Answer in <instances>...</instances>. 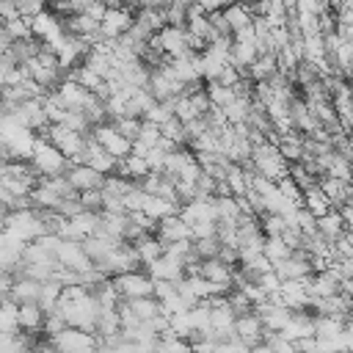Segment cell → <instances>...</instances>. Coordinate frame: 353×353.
<instances>
[{"label": "cell", "mask_w": 353, "mask_h": 353, "mask_svg": "<svg viewBox=\"0 0 353 353\" xmlns=\"http://www.w3.org/2000/svg\"><path fill=\"white\" fill-rule=\"evenodd\" d=\"M3 229L22 240V243H33L39 240L41 234H47V226H44V215L33 207H17V210H8L6 218H3Z\"/></svg>", "instance_id": "1"}, {"label": "cell", "mask_w": 353, "mask_h": 353, "mask_svg": "<svg viewBox=\"0 0 353 353\" xmlns=\"http://www.w3.org/2000/svg\"><path fill=\"white\" fill-rule=\"evenodd\" d=\"M248 168H251L254 174L270 179V182H281V179L287 176V171H290V163L281 157V152H279L276 143L262 141V143H256V146L251 149Z\"/></svg>", "instance_id": "2"}, {"label": "cell", "mask_w": 353, "mask_h": 353, "mask_svg": "<svg viewBox=\"0 0 353 353\" xmlns=\"http://www.w3.org/2000/svg\"><path fill=\"white\" fill-rule=\"evenodd\" d=\"M30 168L36 171L39 179H47V176H63L66 168L72 165L47 138L36 135V143H33V152H30Z\"/></svg>", "instance_id": "3"}, {"label": "cell", "mask_w": 353, "mask_h": 353, "mask_svg": "<svg viewBox=\"0 0 353 353\" xmlns=\"http://www.w3.org/2000/svg\"><path fill=\"white\" fill-rule=\"evenodd\" d=\"M22 66L28 69V77H30L39 88H44V91H52V88L61 83V66H58L55 55H52L44 44H41V50H39L30 61H25Z\"/></svg>", "instance_id": "4"}, {"label": "cell", "mask_w": 353, "mask_h": 353, "mask_svg": "<svg viewBox=\"0 0 353 353\" xmlns=\"http://www.w3.org/2000/svg\"><path fill=\"white\" fill-rule=\"evenodd\" d=\"M47 141L74 165V163H83V152H85V143H88V135H83V132H74V130H69V127H63V124H50L47 130ZM41 132V135H44Z\"/></svg>", "instance_id": "5"}, {"label": "cell", "mask_w": 353, "mask_h": 353, "mask_svg": "<svg viewBox=\"0 0 353 353\" xmlns=\"http://www.w3.org/2000/svg\"><path fill=\"white\" fill-rule=\"evenodd\" d=\"M50 342L58 353H99V336L94 331H80L72 325H66Z\"/></svg>", "instance_id": "6"}, {"label": "cell", "mask_w": 353, "mask_h": 353, "mask_svg": "<svg viewBox=\"0 0 353 353\" xmlns=\"http://www.w3.org/2000/svg\"><path fill=\"white\" fill-rule=\"evenodd\" d=\"M91 138L116 160H124L132 154V141L124 138L121 132H116V127L110 121H102V124H94L91 127Z\"/></svg>", "instance_id": "7"}, {"label": "cell", "mask_w": 353, "mask_h": 353, "mask_svg": "<svg viewBox=\"0 0 353 353\" xmlns=\"http://www.w3.org/2000/svg\"><path fill=\"white\" fill-rule=\"evenodd\" d=\"M119 298L121 301H132V298H149L154 292V281L149 279V273L143 270H130V273H121L116 279H110Z\"/></svg>", "instance_id": "8"}, {"label": "cell", "mask_w": 353, "mask_h": 353, "mask_svg": "<svg viewBox=\"0 0 353 353\" xmlns=\"http://www.w3.org/2000/svg\"><path fill=\"white\" fill-rule=\"evenodd\" d=\"M97 268L108 276V279H116L121 273H130V270H138V259H135V251L130 243H119L102 262H97Z\"/></svg>", "instance_id": "9"}, {"label": "cell", "mask_w": 353, "mask_h": 353, "mask_svg": "<svg viewBox=\"0 0 353 353\" xmlns=\"http://www.w3.org/2000/svg\"><path fill=\"white\" fill-rule=\"evenodd\" d=\"M55 262H58V268H66L74 273H88L94 268L88 254L83 251V243H74V240H61L55 245Z\"/></svg>", "instance_id": "10"}, {"label": "cell", "mask_w": 353, "mask_h": 353, "mask_svg": "<svg viewBox=\"0 0 353 353\" xmlns=\"http://www.w3.org/2000/svg\"><path fill=\"white\" fill-rule=\"evenodd\" d=\"M52 94L58 97V102H61L66 110H80V113H85V108L97 99V94L85 91L83 85H77V83H72V80H61V83L52 88Z\"/></svg>", "instance_id": "11"}, {"label": "cell", "mask_w": 353, "mask_h": 353, "mask_svg": "<svg viewBox=\"0 0 353 353\" xmlns=\"http://www.w3.org/2000/svg\"><path fill=\"white\" fill-rule=\"evenodd\" d=\"M273 270H276V276L281 279V281H301V279H309L314 270H312V259H309V254L301 248V251H292L287 259H281V262H276L273 265Z\"/></svg>", "instance_id": "12"}, {"label": "cell", "mask_w": 353, "mask_h": 353, "mask_svg": "<svg viewBox=\"0 0 353 353\" xmlns=\"http://www.w3.org/2000/svg\"><path fill=\"white\" fill-rule=\"evenodd\" d=\"M234 339H240L248 350L265 342V325H262V320H259L256 312L237 314V320H234Z\"/></svg>", "instance_id": "13"}, {"label": "cell", "mask_w": 353, "mask_h": 353, "mask_svg": "<svg viewBox=\"0 0 353 353\" xmlns=\"http://www.w3.org/2000/svg\"><path fill=\"white\" fill-rule=\"evenodd\" d=\"M130 28H132L130 6H124V8H108L105 17H102V22H99V36L108 39V41H116V39H121Z\"/></svg>", "instance_id": "14"}, {"label": "cell", "mask_w": 353, "mask_h": 353, "mask_svg": "<svg viewBox=\"0 0 353 353\" xmlns=\"http://www.w3.org/2000/svg\"><path fill=\"white\" fill-rule=\"evenodd\" d=\"M30 33H33V39H39L47 47L55 39H61L66 30H63V22L52 11H39L36 17H30Z\"/></svg>", "instance_id": "15"}, {"label": "cell", "mask_w": 353, "mask_h": 353, "mask_svg": "<svg viewBox=\"0 0 353 353\" xmlns=\"http://www.w3.org/2000/svg\"><path fill=\"white\" fill-rule=\"evenodd\" d=\"M221 14H223V19H226V25H229L232 39H240V36H251V33H254V30H251L254 14H251V6H248V3H232V6H226Z\"/></svg>", "instance_id": "16"}, {"label": "cell", "mask_w": 353, "mask_h": 353, "mask_svg": "<svg viewBox=\"0 0 353 353\" xmlns=\"http://www.w3.org/2000/svg\"><path fill=\"white\" fill-rule=\"evenodd\" d=\"M63 176H66V182L72 185V190H74V193L99 190V188H102V182H105V176H102V174H97L94 168H88L85 163H74V165H69Z\"/></svg>", "instance_id": "17"}, {"label": "cell", "mask_w": 353, "mask_h": 353, "mask_svg": "<svg viewBox=\"0 0 353 353\" xmlns=\"http://www.w3.org/2000/svg\"><path fill=\"white\" fill-rule=\"evenodd\" d=\"M149 279L152 281H171V284H179L185 279V265L176 259V256H168V254H160L149 268H146Z\"/></svg>", "instance_id": "18"}, {"label": "cell", "mask_w": 353, "mask_h": 353, "mask_svg": "<svg viewBox=\"0 0 353 353\" xmlns=\"http://www.w3.org/2000/svg\"><path fill=\"white\" fill-rule=\"evenodd\" d=\"M163 245H171V243H182V240H193V234H190V226L179 218V215H168V218H163L157 226H154V232H152Z\"/></svg>", "instance_id": "19"}, {"label": "cell", "mask_w": 353, "mask_h": 353, "mask_svg": "<svg viewBox=\"0 0 353 353\" xmlns=\"http://www.w3.org/2000/svg\"><path fill=\"white\" fill-rule=\"evenodd\" d=\"M83 163L88 165V168H94L97 174H102V176H110L113 171H116V157H110L91 135H88V143H85V152H83Z\"/></svg>", "instance_id": "20"}, {"label": "cell", "mask_w": 353, "mask_h": 353, "mask_svg": "<svg viewBox=\"0 0 353 353\" xmlns=\"http://www.w3.org/2000/svg\"><path fill=\"white\" fill-rule=\"evenodd\" d=\"M179 207H182V204H176V201H168V199L143 193V201H141V210H138V212H143L149 221L160 223V221L168 218V215H179Z\"/></svg>", "instance_id": "21"}, {"label": "cell", "mask_w": 353, "mask_h": 353, "mask_svg": "<svg viewBox=\"0 0 353 353\" xmlns=\"http://www.w3.org/2000/svg\"><path fill=\"white\" fill-rule=\"evenodd\" d=\"M199 276H204L207 281H212V284H218L223 290H232L234 287V268L223 265L221 259H201Z\"/></svg>", "instance_id": "22"}, {"label": "cell", "mask_w": 353, "mask_h": 353, "mask_svg": "<svg viewBox=\"0 0 353 353\" xmlns=\"http://www.w3.org/2000/svg\"><path fill=\"white\" fill-rule=\"evenodd\" d=\"M317 185H320V190L325 193V199L331 201L334 210H342L347 204L350 193H353V182H342V179H334V176H320Z\"/></svg>", "instance_id": "23"}, {"label": "cell", "mask_w": 353, "mask_h": 353, "mask_svg": "<svg viewBox=\"0 0 353 353\" xmlns=\"http://www.w3.org/2000/svg\"><path fill=\"white\" fill-rule=\"evenodd\" d=\"M44 309L39 303H22L17 309V323H19V331L33 336V334H41V325H44Z\"/></svg>", "instance_id": "24"}, {"label": "cell", "mask_w": 353, "mask_h": 353, "mask_svg": "<svg viewBox=\"0 0 353 353\" xmlns=\"http://www.w3.org/2000/svg\"><path fill=\"white\" fill-rule=\"evenodd\" d=\"M130 245H132V251H135L138 265H146V268H149V265H152V262H154V259L163 254V243H160V240H157L152 232L141 234V237H138V240H132Z\"/></svg>", "instance_id": "25"}, {"label": "cell", "mask_w": 353, "mask_h": 353, "mask_svg": "<svg viewBox=\"0 0 353 353\" xmlns=\"http://www.w3.org/2000/svg\"><path fill=\"white\" fill-rule=\"evenodd\" d=\"M39 287H41V281H33V279H28V276H14L8 301H14L17 306H22V303H36V301H39Z\"/></svg>", "instance_id": "26"}, {"label": "cell", "mask_w": 353, "mask_h": 353, "mask_svg": "<svg viewBox=\"0 0 353 353\" xmlns=\"http://www.w3.org/2000/svg\"><path fill=\"white\" fill-rule=\"evenodd\" d=\"M273 74H279L276 52H259L256 61L248 66V80H254V83H265V80H270Z\"/></svg>", "instance_id": "27"}, {"label": "cell", "mask_w": 353, "mask_h": 353, "mask_svg": "<svg viewBox=\"0 0 353 353\" xmlns=\"http://www.w3.org/2000/svg\"><path fill=\"white\" fill-rule=\"evenodd\" d=\"M312 218H323L325 212H331V201L325 199V193L320 190V185H312L309 190H303V204H301Z\"/></svg>", "instance_id": "28"}, {"label": "cell", "mask_w": 353, "mask_h": 353, "mask_svg": "<svg viewBox=\"0 0 353 353\" xmlns=\"http://www.w3.org/2000/svg\"><path fill=\"white\" fill-rule=\"evenodd\" d=\"M314 226H317V234L325 237L328 243H334V240H339L345 234V223H342V215L336 210L325 212L323 218H314Z\"/></svg>", "instance_id": "29"}, {"label": "cell", "mask_w": 353, "mask_h": 353, "mask_svg": "<svg viewBox=\"0 0 353 353\" xmlns=\"http://www.w3.org/2000/svg\"><path fill=\"white\" fill-rule=\"evenodd\" d=\"M248 171L243 168V165H237V163H229V168H226V174H223V182H226V188H229V196H245L248 193Z\"/></svg>", "instance_id": "30"}, {"label": "cell", "mask_w": 353, "mask_h": 353, "mask_svg": "<svg viewBox=\"0 0 353 353\" xmlns=\"http://www.w3.org/2000/svg\"><path fill=\"white\" fill-rule=\"evenodd\" d=\"M33 342L22 331H0V353H30Z\"/></svg>", "instance_id": "31"}, {"label": "cell", "mask_w": 353, "mask_h": 353, "mask_svg": "<svg viewBox=\"0 0 353 353\" xmlns=\"http://www.w3.org/2000/svg\"><path fill=\"white\" fill-rule=\"evenodd\" d=\"M124 303H127V309H130L141 323H143V320H154L157 314H163L154 295H149V298H132V301H124Z\"/></svg>", "instance_id": "32"}, {"label": "cell", "mask_w": 353, "mask_h": 353, "mask_svg": "<svg viewBox=\"0 0 353 353\" xmlns=\"http://www.w3.org/2000/svg\"><path fill=\"white\" fill-rule=\"evenodd\" d=\"M61 292H63V287L55 281V279H50V281H41V287H39V306L44 309V312H52L55 306H58V301H61Z\"/></svg>", "instance_id": "33"}, {"label": "cell", "mask_w": 353, "mask_h": 353, "mask_svg": "<svg viewBox=\"0 0 353 353\" xmlns=\"http://www.w3.org/2000/svg\"><path fill=\"white\" fill-rule=\"evenodd\" d=\"M3 30H6V36H8L11 41H22V39H30V36H33L28 17H14V19L3 22Z\"/></svg>", "instance_id": "34"}, {"label": "cell", "mask_w": 353, "mask_h": 353, "mask_svg": "<svg viewBox=\"0 0 353 353\" xmlns=\"http://www.w3.org/2000/svg\"><path fill=\"white\" fill-rule=\"evenodd\" d=\"M262 254L270 259V265H276V262L287 259L292 251L287 248V243H284L281 237H265V243H262Z\"/></svg>", "instance_id": "35"}, {"label": "cell", "mask_w": 353, "mask_h": 353, "mask_svg": "<svg viewBox=\"0 0 353 353\" xmlns=\"http://www.w3.org/2000/svg\"><path fill=\"white\" fill-rule=\"evenodd\" d=\"M17 303L8 301V298H0V331H19V323H17Z\"/></svg>", "instance_id": "36"}, {"label": "cell", "mask_w": 353, "mask_h": 353, "mask_svg": "<svg viewBox=\"0 0 353 353\" xmlns=\"http://www.w3.org/2000/svg\"><path fill=\"white\" fill-rule=\"evenodd\" d=\"M207 97H210V102H212V108H226L237 94H234V88H226V85H221V83H210L207 88Z\"/></svg>", "instance_id": "37"}, {"label": "cell", "mask_w": 353, "mask_h": 353, "mask_svg": "<svg viewBox=\"0 0 353 353\" xmlns=\"http://www.w3.org/2000/svg\"><path fill=\"white\" fill-rule=\"evenodd\" d=\"M160 135L165 138V141H171V143H185L188 138H185V124L176 119V116H171L165 124H160Z\"/></svg>", "instance_id": "38"}, {"label": "cell", "mask_w": 353, "mask_h": 353, "mask_svg": "<svg viewBox=\"0 0 353 353\" xmlns=\"http://www.w3.org/2000/svg\"><path fill=\"white\" fill-rule=\"evenodd\" d=\"M163 14H165V25L185 28V22H188V6H185L182 0H171V3L163 8Z\"/></svg>", "instance_id": "39"}, {"label": "cell", "mask_w": 353, "mask_h": 353, "mask_svg": "<svg viewBox=\"0 0 353 353\" xmlns=\"http://www.w3.org/2000/svg\"><path fill=\"white\" fill-rule=\"evenodd\" d=\"M193 251L199 259H215L221 251V240L218 237H204V240H193Z\"/></svg>", "instance_id": "40"}, {"label": "cell", "mask_w": 353, "mask_h": 353, "mask_svg": "<svg viewBox=\"0 0 353 353\" xmlns=\"http://www.w3.org/2000/svg\"><path fill=\"white\" fill-rule=\"evenodd\" d=\"M110 124H113V127H116V132H121L124 138H130V141H135V138H138L141 119H132V116H119V119H113Z\"/></svg>", "instance_id": "41"}, {"label": "cell", "mask_w": 353, "mask_h": 353, "mask_svg": "<svg viewBox=\"0 0 353 353\" xmlns=\"http://www.w3.org/2000/svg\"><path fill=\"white\" fill-rule=\"evenodd\" d=\"M135 141L143 143L146 149H152V146L160 141V127L152 124V121H143V119H141V130H138V138H135Z\"/></svg>", "instance_id": "42"}, {"label": "cell", "mask_w": 353, "mask_h": 353, "mask_svg": "<svg viewBox=\"0 0 353 353\" xmlns=\"http://www.w3.org/2000/svg\"><path fill=\"white\" fill-rule=\"evenodd\" d=\"M63 328H66V320L61 317V312H55V309H52V312H47V314H44V325H41V331H44V336H47V339H52V336H55V334H61Z\"/></svg>", "instance_id": "43"}, {"label": "cell", "mask_w": 353, "mask_h": 353, "mask_svg": "<svg viewBox=\"0 0 353 353\" xmlns=\"http://www.w3.org/2000/svg\"><path fill=\"white\" fill-rule=\"evenodd\" d=\"M256 287L270 298V295H276V292L281 290V279L276 276V270H268V273H262V276L256 279Z\"/></svg>", "instance_id": "44"}, {"label": "cell", "mask_w": 353, "mask_h": 353, "mask_svg": "<svg viewBox=\"0 0 353 353\" xmlns=\"http://www.w3.org/2000/svg\"><path fill=\"white\" fill-rule=\"evenodd\" d=\"M265 345H268L273 353H298V350H295V342L284 339L281 334H268V336H265Z\"/></svg>", "instance_id": "45"}, {"label": "cell", "mask_w": 353, "mask_h": 353, "mask_svg": "<svg viewBox=\"0 0 353 353\" xmlns=\"http://www.w3.org/2000/svg\"><path fill=\"white\" fill-rule=\"evenodd\" d=\"M102 188L99 190H85V193H80V204H83V210H88V212H102Z\"/></svg>", "instance_id": "46"}, {"label": "cell", "mask_w": 353, "mask_h": 353, "mask_svg": "<svg viewBox=\"0 0 353 353\" xmlns=\"http://www.w3.org/2000/svg\"><path fill=\"white\" fill-rule=\"evenodd\" d=\"M105 11H108L105 0H88V3H85V8H83V14H85L88 19H94V22H102Z\"/></svg>", "instance_id": "47"}, {"label": "cell", "mask_w": 353, "mask_h": 353, "mask_svg": "<svg viewBox=\"0 0 353 353\" xmlns=\"http://www.w3.org/2000/svg\"><path fill=\"white\" fill-rule=\"evenodd\" d=\"M11 284H14V273L11 270H0V298H8Z\"/></svg>", "instance_id": "48"}, {"label": "cell", "mask_w": 353, "mask_h": 353, "mask_svg": "<svg viewBox=\"0 0 353 353\" xmlns=\"http://www.w3.org/2000/svg\"><path fill=\"white\" fill-rule=\"evenodd\" d=\"M30 353H58V350L52 347V342H50V339H44V342H36V345L30 347Z\"/></svg>", "instance_id": "49"}, {"label": "cell", "mask_w": 353, "mask_h": 353, "mask_svg": "<svg viewBox=\"0 0 353 353\" xmlns=\"http://www.w3.org/2000/svg\"><path fill=\"white\" fill-rule=\"evenodd\" d=\"M342 3H345V0H325V6H328L331 11H336V8H342Z\"/></svg>", "instance_id": "50"}, {"label": "cell", "mask_w": 353, "mask_h": 353, "mask_svg": "<svg viewBox=\"0 0 353 353\" xmlns=\"http://www.w3.org/2000/svg\"><path fill=\"white\" fill-rule=\"evenodd\" d=\"M347 143L353 146V130H347Z\"/></svg>", "instance_id": "51"}, {"label": "cell", "mask_w": 353, "mask_h": 353, "mask_svg": "<svg viewBox=\"0 0 353 353\" xmlns=\"http://www.w3.org/2000/svg\"><path fill=\"white\" fill-rule=\"evenodd\" d=\"M347 207H350V210H353V193H350V199H347Z\"/></svg>", "instance_id": "52"}, {"label": "cell", "mask_w": 353, "mask_h": 353, "mask_svg": "<svg viewBox=\"0 0 353 353\" xmlns=\"http://www.w3.org/2000/svg\"><path fill=\"white\" fill-rule=\"evenodd\" d=\"M3 218H6V212H0V229H3Z\"/></svg>", "instance_id": "53"}, {"label": "cell", "mask_w": 353, "mask_h": 353, "mask_svg": "<svg viewBox=\"0 0 353 353\" xmlns=\"http://www.w3.org/2000/svg\"><path fill=\"white\" fill-rule=\"evenodd\" d=\"M232 3H248V0H232Z\"/></svg>", "instance_id": "54"}, {"label": "cell", "mask_w": 353, "mask_h": 353, "mask_svg": "<svg viewBox=\"0 0 353 353\" xmlns=\"http://www.w3.org/2000/svg\"><path fill=\"white\" fill-rule=\"evenodd\" d=\"M270 3H281V0H270Z\"/></svg>", "instance_id": "55"}]
</instances>
